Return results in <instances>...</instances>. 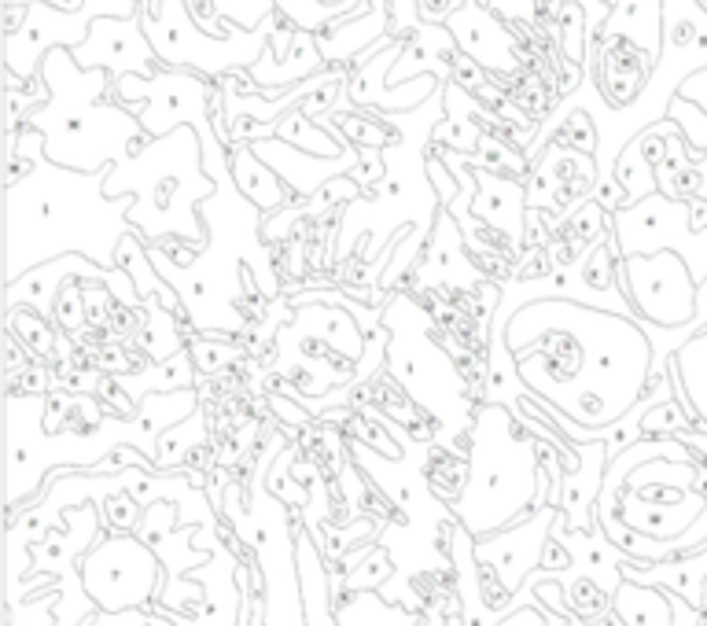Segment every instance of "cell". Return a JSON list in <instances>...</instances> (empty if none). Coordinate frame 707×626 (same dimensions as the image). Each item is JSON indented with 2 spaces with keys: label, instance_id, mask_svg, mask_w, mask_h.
<instances>
[{
  "label": "cell",
  "instance_id": "obj_14",
  "mask_svg": "<svg viewBox=\"0 0 707 626\" xmlns=\"http://www.w3.org/2000/svg\"><path fill=\"white\" fill-rule=\"evenodd\" d=\"M184 4L214 38H233L236 30H262L276 16V0H184Z\"/></svg>",
  "mask_w": 707,
  "mask_h": 626
},
{
  "label": "cell",
  "instance_id": "obj_15",
  "mask_svg": "<svg viewBox=\"0 0 707 626\" xmlns=\"http://www.w3.org/2000/svg\"><path fill=\"white\" fill-rule=\"evenodd\" d=\"M612 41L627 44L634 41L637 49L648 52V60L656 63L659 55V0H619V11L612 19Z\"/></svg>",
  "mask_w": 707,
  "mask_h": 626
},
{
  "label": "cell",
  "instance_id": "obj_7",
  "mask_svg": "<svg viewBox=\"0 0 707 626\" xmlns=\"http://www.w3.org/2000/svg\"><path fill=\"white\" fill-rule=\"evenodd\" d=\"M141 22L162 67H184L203 78H225L240 67H254L270 44L273 19L262 30H236L233 38L206 33L184 0H141Z\"/></svg>",
  "mask_w": 707,
  "mask_h": 626
},
{
  "label": "cell",
  "instance_id": "obj_21",
  "mask_svg": "<svg viewBox=\"0 0 707 626\" xmlns=\"http://www.w3.org/2000/svg\"><path fill=\"white\" fill-rule=\"evenodd\" d=\"M704 626H707V619H704Z\"/></svg>",
  "mask_w": 707,
  "mask_h": 626
},
{
  "label": "cell",
  "instance_id": "obj_3",
  "mask_svg": "<svg viewBox=\"0 0 707 626\" xmlns=\"http://www.w3.org/2000/svg\"><path fill=\"white\" fill-rule=\"evenodd\" d=\"M38 74L49 85V100L33 108L22 125L44 137V155L60 166L85 173L111 170L148 137L141 114L114 92L119 78L103 67L85 71L67 44L44 52Z\"/></svg>",
  "mask_w": 707,
  "mask_h": 626
},
{
  "label": "cell",
  "instance_id": "obj_10",
  "mask_svg": "<svg viewBox=\"0 0 707 626\" xmlns=\"http://www.w3.org/2000/svg\"><path fill=\"white\" fill-rule=\"evenodd\" d=\"M155 586V556L133 538L103 542L85 561V594L103 612H125L148 600Z\"/></svg>",
  "mask_w": 707,
  "mask_h": 626
},
{
  "label": "cell",
  "instance_id": "obj_5",
  "mask_svg": "<svg viewBox=\"0 0 707 626\" xmlns=\"http://www.w3.org/2000/svg\"><path fill=\"white\" fill-rule=\"evenodd\" d=\"M203 137L195 125H178L162 137H144L103 178L111 200L133 195L130 225L152 243L181 240L200 251L206 225L200 203L214 195V178L203 166Z\"/></svg>",
  "mask_w": 707,
  "mask_h": 626
},
{
  "label": "cell",
  "instance_id": "obj_11",
  "mask_svg": "<svg viewBox=\"0 0 707 626\" xmlns=\"http://www.w3.org/2000/svg\"><path fill=\"white\" fill-rule=\"evenodd\" d=\"M92 19L85 11H63L49 4V0H30V8L22 11L19 30L8 33V74H16L22 81L38 78L44 52L60 49H74L89 38Z\"/></svg>",
  "mask_w": 707,
  "mask_h": 626
},
{
  "label": "cell",
  "instance_id": "obj_13",
  "mask_svg": "<svg viewBox=\"0 0 707 626\" xmlns=\"http://www.w3.org/2000/svg\"><path fill=\"white\" fill-rule=\"evenodd\" d=\"M229 170H233V181H236L240 195L254 206V211L273 214L276 206L287 200L284 178L259 152H254V144L233 148V152H229Z\"/></svg>",
  "mask_w": 707,
  "mask_h": 626
},
{
  "label": "cell",
  "instance_id": "obj_19",
  "mask_svg": "<svg viewBox=\"0 0 707 626\" xmlns=\"http://www.w3.org/2000/svg\"><path fill=\"white\" fill-rule=\"evenodd\" d=\"M85 11L89 19H100V16H114V19H133L137 11H141V0H85Z\"/></svg>",
  "mask_w": 707,
  "mask_h": 626
},
{
  "label": "cell",
  "instance_id": "obj_6",
  "mask_svg": "<svg viewBox=\"0 0 707 626\" xmlns=\"http://www.w3.org/2000/svg\"><path fill=\"white\" fill-rule=\"evenodd\" d=\"M465 486L454 502L472 535L508 527L535 497V443L505 405H483L468 438Z\"/></svg>",
  "mask_w": 707,
  "mask_h": 626
},
{
  "label": "cell",
  "instance_id": "obj_12",
  "mask_svg": "<svg viewBox=\"0 0 707 626\" xmlns=\"http://www.w3.org/2000/svg\"><path fill=\"white\" fill-rule=\"evenodd\" d=\"M71 52L85 71L103 67V71H111L114 78L155 74L162 67L155 49H152V41H148V33H144L141 16H133V19H114V16L92 19L89 38L81 44H74Z\"/></svg>",
  "mask_w": 707,
  "mask_h": 626
},
{
  "label": "cell",
  "instance_id": "obj_1",
  "mask_svg": "<svg viewBox=\"0 0 707 626\" xmlns=\"http://www.w3.org/2000/svg\"><path fill=\"white\" fill-rule=\"evenodd\" d=\"M505 354L524 387L578 427H608L645 394L653 343L623 313L549 295L505 321Z\"/></svg>",
  "mask_w": 707,
  "mask_h": 626
},
{
  "label": "cell",
  "instance_id": "obj_4",
  "mask_svg": "<svg viewBox=\"0 0 707 626\" xmlns=\"http://www.w3.org/2000/svg\"><path fill=\"white\" fill-rule=\"evenodd\" d=\"M600 519L653 546L693 549L707 535V461L670 438L637 443L608 468Z\"/></svg>",
  "mask_w": 707,
  "mask_h": 626
},
{
  "label": "cell",
  "instance_id": "obj_8",
  "mask_svg": "<svg viewBox=\"0 0 707 626\" xmlns=\"http://www.w3.org/2000/svg\"><path fill=\"white\" fill-rule=\"evenodd\" d=\"M114 92L125 108L141 114L148 137H162L178 125H195L206 152H218L214 130L206 125V100H211V78L192 74L184 67H159L155 74H122Z\"/></svg>",
  "mask_w": 707,
  "mask_h": 626
},
{
  "label": "cell",
  "instance_id": "obj_16",
  "mask_svg": "<svg viewBox=\"0 0 707 626\" xmlns=\"http://www.w3.org/2000/svg\"><path fill=\"white\" fill-rule=\"evenodd\" d=\"M670 368L681 380V391L693 405V413L707 424V332L693 335L686 346H678L670 357Z\"/></svg>",
  "mask_w": 707,
  "mask_h": 626
},
{
  "label": "cell",
  "instance_id": "obj_20",
  "mask_svg": "<svg viewBox=\"0 0 707 626\" xmlns=\"http://www.w3.org/2000/svg\"><path fill=\"white\" fill-rule=\"evenodd\" d=\"M678 100L700 103V108L707 111V67H700V71H693L686 81H681V85H678Z\"/></svg>",
  "mask_w": 707,
  "mask_h": 626
},
{
  "label": "cell",
  "instance_id": "obj_9",
  "mask_svg": "<svg viewBox=\"0 0 707 626\" xmlns=\"http://www.w3.org/2000/svg\"><path fill=\"white\" fill-rule=\"evenodd\" d=\"M616 281L630 306L656 329H678L697 313V281L686 259L670 248L634 251L616 265Z\"/></svg>",
  "mask_w": 707,
  "mask_h": 626
},
{
  "label": "cell",
  "instance_id": "obj_17",
  "mask_svg": "<svg viewBox=\"0 0 707 626\" xmlns=\"http://www.w3.org/2000/svg\"><path fill=\"white\" fill-rule=\"evenodd\" d=\"M616 612L627 626H670V608L664 597H656L653 589H642V586H619L616 594Z\"/></svg>",
  "mask_w": 707,
  "mask_h": 626
},
{
  "label": "cell",
  "instance_id": "obj_18",
  "mask_svg": "<svg viewBox=\"0 0 707 626\" xmlns=\"http://www.w3.org/2000/svg\"><path fill=\"white\" fill-rule=\"evenodd\" d=\"M354 0H276V16L287 19L299 30H321L324 22L340 19L351 11Z\"/></svg>",
  "mask_w": 707,
  "mask_h": 626
},
{
  "label": "cell",
  "instance_id": "obj_2",
  "mask_svg": "<svg viewBox=\"0 0 707 626\" xmlns=\"http://www.w3.org/2000/svg\"><path fill=\"white\" fill-rule=\"evenodd\" d=\"M8 281L38 265L85 254L103 270L119 265V243L130 233L133 195L111 200L103 192L100 173L67 170L44 155V137L22 125L16 141H8Z\"/></svg>",
  "mask_w": 707,
  "mask_h": 626
}]
</instances>
